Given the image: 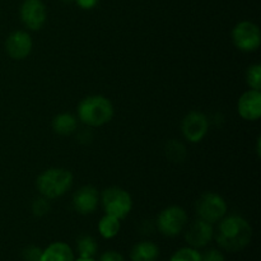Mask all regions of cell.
<instances>
[{
  "label": "cell",
  "instance_id": "obj_3",
  "mask_svg": "<svg viewBox=\"0 0 261 261\" xmlns=\"http://www.w3.org/2000/svg\"><path fill=\"white\" fill-rule=\"evenodd\" d=\"M73 185V173L65 168H48L36 181L37 190L46 199H56L68 193Z\"/></svg>",
  "mask_w": 261,
  "mask_h": 261
},
{
  "label": "cell",
  "instance_id": "obj_8",
  "mask_svg": "<svg viewBox=\"0 0 261 261\" xmlns=\"http://www.w3.org/2000/svg\"><path fill=\"white\" fill-rule=\"evenodd\" d=\"M209 119L200 111H191L184 117L181 130L185 139L190 143H200L209 130Z\"/></svg>",
  "mask_w": 261,
  "mask_h": 261
},
{
  "label": "cell",
  "instance_id": "obj_9",
  "mask_svg": "<svg viewBox=\"0 0 261 261\" xmlns=\"http://www.w3.org/2000/svg\"><path fill=\"white\" fill-rule=\"evenodd\" d=\"M23 24L31 31H38L47 20V9L42 0H23L19 9Z\"/></svg>",
  "mask_w": 261,
  "mask_h": 261
},
{
  "label": "cell",
  "instance_id": "obj_13",
  "mask_svg": "<svg viewBox=\"0 0 261 261\" xmlns=\"http://www.w3.org/2000/svg\"><path fill=\"white\" fill-rule=\"evenodd\" d=\"M237 111L244 120L256 121L261 116V92L250 89L239 99Z\"/></svg>",
  "mask_w": 261,
  "mask_h": 261
},
{
  "label": "cell",
  "instance_id": "obj_28",
  "mask_svg": "<svg viewBox=\"0 0 261 261\" xmlns=\"http://www.w3.org/2000/svg\"><path fill=\"white\" fill-rule=\"evenodd\" d=\"M63 2H71V0H63Z\"/></svg>",
  "mask_w": 261,
  "mask_h": 261
},
{
  "label": "cell",
  "instance_id": "obj_7",
  "mask_svg": "<svg viewBox=\"0 0 261 261\" xmlns=\"http://www.w3.org/2000/svg\"><path fill=\"white\" fill-rule=\"evenodd\" d=\"M196 213L203 221L217 223L227 214V203L218 194L205 193L196 203Z\"/></svg>",
  "mask_w": 261,
  "mask_h": 261
},
{
  "label": "cell",
  "instance_id": "obj_23",
  "mask_svg": "<svg viewBox=\"0 0 261 261\" xmlns=\"http://www.w3.org/2000/svg\"><path fill=\"white\" fill-rule=\"evenodd\" d=\"M42 250L36 245H30V246L24 247L22 251L23 261H40Z\"/></svg>",
  "mask_w": 261,
  "mask_h": 261
},
{
  "label": "cell",
  "instance_id": "obj_12",
  "mask_svg": "<svg viewBox=\"0 0 261 261\" xmlns=\"http://www.w3.org/2000/svg\"><path fill=\"white\" fill-rule=\"evenodd\" d=\"M99 203V194L92 185L82 186L73 195V206L82 216H88L96 212Z\"/></svg>",
  "mask_w": 261,
  "mask_h": 261
},
{
  "label": "cell",
  "instance_id": "obj_4",
  "mask_svg": "<svg viewBox=\"0 0 261 261\" xmlns=\"http://www.w3.org/2000/svg\"><path fill=\"white\" fill-rule=\"evenodd\" d=\"M101 203L105 213L116 217L120 221L126 218L133 209L132 195L117 186L105 189L101 195Z\"/></svg>",
  "mask_w": 261,
  "mask_h": 261
},
{
  "label": "cell",
  "instance_id": "obj_25",
  "mask_svg": "<svg viewBox=\"0 0 261 261\" xmlns=\"http://www.w3.org/2000/svg\"><path fill=\"white\" fill-rule=\"evenodd\" d=\"M99 261H125V257L120 252L110 250V251L103 252L99 257Z\"/></svg>",
  "mask_w": 261,
  "mask_h": 261
},
{
  "label": "cell",
  "instance_id": "obj_22",
  "mask_svg": "<svg viewBox=\"0 0 261 261\" xmlns=\"http://www.w3.org/2000/svg\"><path fill=\"white\" fill-rule=\"evenodd\" d=\"M51 205H50V201L48 199L46 198H40V199H36L32 204V213L33 216L36 217H43L50 212Z\"/></svg>",
  "mask_w": 261,
  "mask_h": 261
},
{
  "label": "cell",
  "instance_id": "obj_2",
  "mask_svg": "<svg viewBox=\"0 0 261 261\" xmlns=\"http://www.w3.org/2000/svg\"><path fill=\"white\" fill-rule=\"evenodd\" d=\"M78 119L88 126H102L111 121L114 116V106L105 96H89L82 99L78 105Z\"/></svg>",
  "mask_w": 261,
  "mask_h": 261
},
{
  "label": "cell",
  "instance_id": "obj_5",
  "mask_svg": "<svg viewBox=\"0 0 261 261\" xmlns=\"http://www.w3.org/2000/svg\"><path fill=\"white\" fill-rule=\"evenodd\" d=\"M188 223V214L181 206L172 205L163 209L157 218V228L163 236L176 237Z\"/></svg>",
  "mask_w": 261,
  "mask_h": 261
},
{
  "label": "cell",
  "instance_id": "obj_20",
  "mask_svg": "<svg viewBox=\"0 0 261 261\" xmlns=\"http://www.w3.org/2000/svg\"><path fill=\"white\" fill-rule=\"evenodd\" d=\"M201 254L193 247H182L171 256L170 261H200Z\"/></svg>",
  "mask_w": 261,
  "mask_h": 261
},
{
  "label": "cell",
  "instance_id": "obj_19",
  "mask_svg": "<svg viewBox=\"0 0 261 261\" xmlns=\"http://www.w3.org/2000/svg\"><path fill=\"white\" fill-rule=\"evenodd\" d=\"M166 155L171 162H182L186 157V148L178 140H170L166 144Z\"/></svg>",
  "mask_w": 261,
  "mask_h": 261
},
{
  "label": "cell",
  "instance_id": "obj_27",
  "mask_svg": "<svg viewBox=\"0 0 261 261\" xmlns=\"http://www.w3.org/2000/svg\"><path fill=\"white\" fill-rule=\"evenodd\" d=\"M74 261H97L94 257H78V259H75Z\"/></svg>",
  "mask_w": 261,
  "mask_h": 261
},
{
  "label": "cell",
  "instance_id": "obj_1",
  "mask_svg": "<svg viewBox=\"0 0 261 261\" xmlns=\"http://www.w3.org/2000/svg\"><path fill=\"white\" fill-rule=\"evenodd\" d=\"M252 227L244 217L232 214L219 221L216 232L217 244L223 250L237 252L244 250L251 242Z\"/></svg>",
  "mask_w": 261,
  "mask_h": 261
},
{
  "label": "cell",
  "instance_id": "obj_16",
  "mask_svg": "<svg viewBox=\"0 0 261 261\" xmlns=\"http://www.w3.org/2000/svg\"><path fill=\"white\" fill-rule=\"evenodd\" d=\"M78 127V119L73 114H59L53 120V129L59 135H70Z\"/></svg>",
  "mask_w": 261,
  "mask_h": 261
},
{
  "label": "cell",
  "instance_id": "obj_26",
  "mask_svg": "<svg viewBox=\"0 0 261 261\" xmlns=\"http://www.w3.org/2000/svg\"><path fill=\"white\" fill-rule=\"evenodd\" d=\"M99 0H75L76 4L82 8V9H93L97 4H98Z\"/></svg>",
  "mask_w": 261,
  "mask_h": 261
},
{
  "label": "cell",
  "instance_id": "obj_10",
  "mask_svg": "<svg viewBox=\"0 0 261 261\" xmlns=\"http://www.w3.org/2000/svg\"><path fill=\"white\" fill-rule=\"evenodd\" d=\"M213 236V224L199 218L190 224V227H189L185 233V240L189 246L199 250L208 246L211 244Z\"/></svg>",
  "mask_w": 261,
  "mask_h": 261
},
{
  "label": "cell",
  "instance_id": "obj_24",
  "mask_svg": "<svg viewBox=\"0 0 261 261\" xmlns=\"http://www.w3.org/2000/svg\"><path fill=\"white\" fill-rule=\"evenodd\" d=\"M200 261H226V259H224V255L219 250L211 249L205 254L201 255Z\"/></svg>",
  "mask_w": 261,
  "mask_h": 261
},
{
  "label": "cell",
  "instance_id": "obj_17",
  "mask_svg": "<svg viewBox=\"0 0 261 261\" xmlns=\"http://www.w3.org/2000/svg\"><path fill=\"white\" fill-rule=\"evenodd\" d=\"M121 229V223L120 219L116 217L105 214L98 222V232L105 240H112L119 234Z\"/></svg>",
  "mask_w": 261,
  "mask_h": 261
},
{
  "label": "cell",
  "instance_id": "obj_14",
  "mask_svg": "<svg viewBox=\"0 0 261 261\" xmlns=\"http://www.w3.org/2000/svg\"><path fill=\"white\" fill-rule=\"evenodd\" d=\"M74 251L65 242H54L42 250L40 261H74Z\"/></svg>",
  "mask_w": 261,
  "mask_h": 261
},
{
  "label": "cell",
  "instance_id": "obj_6",
  "mask_svg": "<svg viewBox=\"0 0 261 261\" xmlns=\"http://www.w3.org/2000/svg\"><path fill=\"white\" fill-rule=\"evenodd\" d=\"M232 40L234 46L242 53H254L261 43L259 25L250 20L239 22L232 30Z\"/></svg>",
  "mask_w": 261,
  "mask_h": 261
},
{
  "label": "cell",
  "instance_id": "obj_11",
  "mask_svg": "<svg viewBox=\"0 0 261 261\" xmlns=\"http://www.w3.org/2000/svg\"><path fill=\"white\" fill-rule=\"evenodd\" d=\"M33 47L31 35L25 31H14L5 41V51L14 60H23L31 54Z\"/></svg>",
  "mask_w": 261,
  "mask_h": 261
},
{
  "label": "cell",
  "instance_id": "obj_15",
  "mask_svg": "<svg viewBox=\"0 0 261 261\" xmlns=\"http://www.w3.org/2000/svg\"><path fill=\"white\" fill-rule=\"evenodd\" d=\"M160 257V247L152 241L138 242L130 251L132 261H157Z\"/></svg>",
  "mask_w": 261,
  "mask_h": 261
},
{
  "label": "cell",
  "instance_id": "obj_21",
  "mask_svg": "<svg viewBox=\"0 0 261 261\" xmlns=\"http://www.w3.org/2000/svg\"><path fill=\"white\" fill-rule=\"evenodd\" d=\"M246 82L249 87L255 91L261 89V65L255 64L251 65L246 71Z\"/></svg>",
  "mask_w": 261,
  "mask_h": 261
},
{
  "label": "cell",
  "instance_id": "obj_18",
  "mask_svg": "<svg viewBox=\"0 0 261 261\" xmlns=\"http://www.w3.org/2000/svg\"><path fill=\"white\" fill-rule=\"evenodd\" d=\"M98 251L96 239L89 234H83L76 240V252L79 257H94Z\"/></svg>",
  "mask_w": 261,
  "mask_h": 261
}]
</instances>
